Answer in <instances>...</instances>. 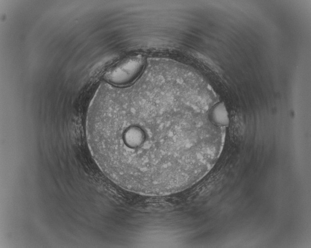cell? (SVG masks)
Segmentation results:
<instances>
[{"label": "cell", "mask_w": 311, "mask_h": 248, "mask_svg": "<svg viewBox=\"0 0 311 248\" xmlns=\"http://www.w3.org/2000/svg\"><path fill=\"white\" fill-rule=\"evenodd\" d=\"M132 85L100 86L86 120L87 142L104 174L129 191L174 194L201 180L223 149L225 128L186 99L182 81L150 73Z\"/></svg>", "instance_id": "cell-1"}, {"label": "cell", "mask_w": 311, "mask_h": 248, "mask_svg": "<svg viewBox=\"0 0 311 248\" xmlns=\"http://www.w3.org/2000/svg\"><path fill=\"white\" fill-rule=\"evenodd\" d=\"M144 58L136 55L123 60L112 67L105 74L107 81L116 86H122L134 81L141 72Z\"/></svg>", "instance_id": "cell-2"}, {"label": "cell", "mask_w": 311, "mask_h": 248, "mask_svg": "<svg viewBox=\"0 0 311 248\" xmlns=\"http://www.w3.org/2000/svg\"><path fill=\"white\" fill-rule=\"evenodd\" d=\"M211 117L218 126L225 128L229 123V119L225 106L223 102L215 105L211 110Z\"/></svg>", "instance_id": "cell-3"}]
</instances>
